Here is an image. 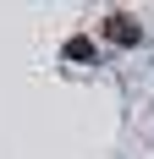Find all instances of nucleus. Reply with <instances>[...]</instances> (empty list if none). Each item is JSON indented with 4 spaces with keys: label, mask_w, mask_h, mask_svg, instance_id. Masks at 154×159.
Listing matches in <instances>:
<instances>
[{
    "label": "nucleus",
    "mask_w": 154,
    "mask_h": 159,
    "mask_svg": "<svg viewBox=\"0 0 154 159\" xmlns=\"http://www.w3.org/2000/svg\"><path fill=\"white\" fill-rule=\"evenodd\" d=\"M61 55H66V61H94V39H88V33H77V39H66Z\"/></svg>",
    "instance_id": "f03ea898"
},
{
    "label": "nucleus",
    "mask_w": 154,
    "mask_h": 159,
    "mask_svg": "<svg viewBox=\"0 0 154 159\" xmlns=\"http://www.w3.org/2000/svg\"><path fill=\"white\" fill-rule=\"evenodd\" d=\"M99 33H105L110 44H121V49H138V44H143V22H138L132 11H105Z\"/></svg>",
    "instance_id": "f257e3e1"
}]
</instances>
